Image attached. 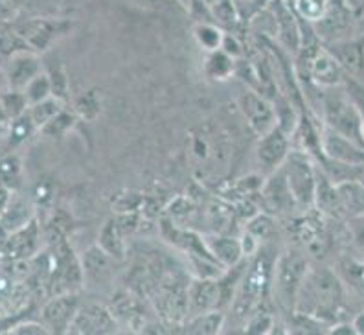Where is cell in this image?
<instances>
[{"instance_id":"obj_13","label":"cell","mask_w":364,"mask_h":335,"mask_svg":"<svg viewBox=\"0 0 364 335\" xmlns=\"http://www.w3.org/2000/svg\"><path fill=\"white\" fill-rule=\"evenodd\" d=\"M4 70L8 89L24 90V87L43 72V63H41L39 55L36 54V50H23V52L9 55L8 63L4 65Z\"/></svg>"},{"instance_id":"obj_46","label":"cell","mask_w":364,"mask_h":335,"mask_svg":"<svg viewBox=\"0 0 364 335\" xmlns=\"http://www.w3.org/2000/svg\"><path fill=\"white\" fill-rule=\"evenodd\" d=\"M363 181H364V175H363Z\"/></svg>"},{"instance_id":"obj_21","label":"cell","mask_w":364,"mask_h":335,"mask_svg":"<svg viewBox=\"0 0 364 335\" xmlns=\"http://www.w3.org/2000/svg\"><path fill=\"white\" fill-rule=\"evenodd\" d=\"M37 240H39V228H37L36 221L31 219L26 227L9 234L8 242H6V255L9 258H26L36 250Z\"/></svg>"},{"instance_id":"obj_19","label":"cell","mask_w":364,"mask_h":335,"mask_svg":"<svg viewBox=\"0 0 364 335\" xmlns=\"http://www.w3.org/2000/svg\"><path fill=\"white\" fill-rule=\"evenodd\" d=\"M235 67H237V59L223 48L206 52L205 59H203V72L213 83H223V81L234 78Z\"/></svg>"},{"instance_id":"obj_11","label":"cell","mask_w":364,"mask_h":335,"mask_svg":"<svg viewBox=\"0 0 364 335\" xmlns=\"http://www.w3.org/2000/svg\"><path fill=\"white\" fill-rule=\"evenodd\" d=\"M291 149H293L291 148V137L282 127L274 125L269 133L258 137L256 159H258L259 166L269 175L284 164V161L287 159Z\"/></svg>"},{"instance_id":"obj_39","label":"cell","mask_w":364,"mask_h":335,"mask_svg":"<svg viewBox=\"0 0 364 335\" xmlns=\"http://www.w3.org/2000/svg\"><path fill=\"white\" fill-rule=\"evenodd\" d=\"M271 0H234L235 8H237V14H240L241 21L247 26L250 18L256 14H259L263 8H267Z\"/></svg>"},{"instance_id":"obj_22","label":"cell","mask_w":364,"mask_h":335,"mask_svg":"<svg viewBox=\"0 0 364 335\" xmlns=\"http://www.w3.org/2000/svg\"><path fill=\"white\" fill-rule=\"evenodd\" d=\"M114 262L116 260L112 258L107 250H103L98 243L90 247V249L85 250L80 258L83 275L85 277H92V278H103V275L111 273L112 264H114Z\"/></svg>"},{"instance_id":"obj_15","label":"cell","mask_w":364,"mask_h":335,"mask_svg":"<svg viewBox=\"0 0 364 335\" xmlns=\"http://www.w3.org/2000/svg\"><path fill=\"white\" fill-rule=\"evenodd\" d=\"M221 300V287L218 278H191L188 287V302H190V315L219 309ZM188 315V317H190Z\"/></svg>"},{"instance_id":"obj_12","label":"cell","mask_w":364,"mask_h":335,"mask_svg":"<svg viewBox=\"0 0 364 335\" xmlns=\"http://www.w3.org/2000/svg\"><path fill=\"white\" fill-rule=\"evenodd\" d=\"M322 149H324V159L338 162V164L363 168L364 170V146L355 142V140L342 137V134L324 127V133H322Z\"/></svg>"},{"instance_id":"obj_36","label":"cell","mask_w":364,"mask_h":335,"mask_svg":"<svg viewBox=\"0 0 364 335\" xmlns=\"http://www.w3.org/2000/svg\"><path fill=\"white\" fill-rule=\"evenodd\" d=\"M21 161L18 156H4L0 161V184L8 186L9 190H15V188L21 184Z\"/></svg>"},{"instance_id":"obj_14","label":"cell","mask_w":364,"mask_h":335,"mask_svg":"<svg viewBox=\"0 0 364 335\" xmlns=\"http://www.w3.org/2000/svg\"><path fill=\"white\" fill-rule=\"evenodd\" d=\"M72 23L68 21H50V18H36L24 24L18 33L28 43L31 50H45L52 45L55 37L70 31Z\"/></svg>"},{"instance_id":"obj_20","label":"cell","mask_w":364,"mask_h":335,"mask_svg":"<svg viewBox=\"0 0 364 335\" xmlns=\"http://www.w3.org/2000/svg\"><path fill=\"white\" fill-rule=\"evenodd\" d=\"M200 2L208 9L212 23L219 24L225 31L240 33L241 28L245 26L240 14H237L234 0H200Z\"/></svg>"},{"instance_id":"obj_7","label":"cell","mask_w":364,"mask_h":335,"mask_svg":"<svg viewBox=\"0 0 364 335\" xmlns=\"http://www.w3.org/2000/svg\"><path fill=\"white\" fill-rule=\"evenodd\" d=\"M237 107L256 137L269 133L276 124L274 103L256 89H245L237 98Z\"/></svg>"},{"instance_id":"obj_23","label":"cell","mask_w":364,"mask_h":335,"mask_svg":"<svg viewBox=\"0 0 364 335\" xmlns=\"http://www.w3.org/2000/svg\"><path fill=\"white\" fill-rule=\"evenodd\" d=\"M223 326H225V312H221V309H212V312L190 315L184 321L182 331L199 335H215L223 330Z\"/></svg>"},{"instance_id":"obj_26","label":"cell","mask_w":364,"mask_h":335,"mask_svg":"<svg viewBox=\"0 0 364 335\" xmlns=\"http://www.w3.org/2000/svg\"><path fill=\"white\" fill-rule=\"evenodd\" d=\"M124 238L125 234L122 233L120 227L116 225L114 219H111L109 223L103 225L102 233H100V238H98V245L102 247L103 250H107V252H109L116 262H118V260L124 258L125 255Z\"/></svg>"},{"instance_id":"obj_44","label":"cell","mask_w":364,"mask_h":335,"mask_svg":"<svg viewBox=\"0 0 364 335\" xmlns=\"http://www.w3.org/2000/svg\"><path fill=\"white\" fill-rule=\"evenodd\" d=\"M8 127H9V118L6 117L4 111L0 109V137H6V134H8Z\"/></svg>"},{"instance_id":"obj_28","label":"cell","mask_w":364,"mask_h":335,"mask_svg":"<svg viewBox=\"0 0 364 335\" xmlns=\"http://www.w3.org/2000/svg\"><path fill=\"white\" fill-rule=\"evenodd\" d=\"M296 15L306 23L316 24L326 17L331 0H289Z\"/></svg>"},{"instance_id":"obj_35","label":"cell","mask_w":364,"mask_h":335,"mask_svg":"<svg viewBox=\"0 0 364 335\" xmlns=\"http://www.w3.org/2000/svg\"><path fill=\"white\" fill-rule=\"evenodd\" d=\"M77 122V115L76 112H70V111H65V109H61V111L55 115V117L52 118V120L48 122V124L41 129V133L43 134H48V137H63L65 133H68V131L76 125Z\"/></svg>"},{"instance_id":"obj_37","label":"cell","mask_w":364,"mask_h":335,"mask_svg":"<svg viewBox=\"0 0 364 335\" xmlns=\"http://www.w3.org/2000/svg\"><path fill=\"white\" fill-rule=\"evenodd\" d=\"M243 331H247V334H271V331H274V319L269 312L256 309L245 321Z\"/></svg>"},{"instance_id":"obj_4","label":"cell","mask_w":364,"mask_h":335,"mask_svg":"<svg viewBox=\"0 0 364 335\" xmlns=\"http://www.w3.org/2000/svg\"><path fill=\"white\" fill-rule=\"evenodd\" d=\"M309 262L302 250L287 249L276 258L274 275H272V293L278 299V304L284 312L294 313L298 289L309 271Z\"/></svg>"},{"instance_id":"obj_41","label":"cell","mask_w":364,"mask_h":335,"mask_svg":"<svg viewBox=\"0 0 364 335\" xmlns=\"http://www.w3.org/2000/svg\"><path fill=\"white\" fill-rule=\"evenodd\" d=\"M129 4L136 6V8L142 9H151V11H160V9H166L169 6L177 4L175 0H125Z\"/></svg>"},{"instance_id":"obj_6","label":"cell","mask_w":364,"mask_h":335,"mask_svg":"<svg viewBox=\"0 0 364 335\" xmlns=\"http://www.w3.org/2000/svg\"><path fill=\"white\" fill-rule=\"evenodd\" d=\"M267 8L271 9L276 23L278 46L289 55H298L302 45V21L296 15L289 0H271Z\"/></svg>"},{"instance_id":"obj_30","label":"cell","mask_w":364,"mask_h":335,"mask_svg":"<svg viewBox=\"0 0 364 335\" xmlns=\"http://www.w3.org/2000/svg\"><path fill=\"white\" fill-rule=\"evenodd\" d=\"M341 278L344 286L355 291L357 295L364 297V260H344L341 267Z\"/></svg>"},{"instance_id":"obj_43","label":"cell","mask_w":364,"mask_h":335,"mask_svg":"<svg viewBox=\"0 0 364 335\" xmlns=\"http://www.w3.org/2000/svg\"><path fill=\"white\" fill-rule=\"evenodd\" d=\"M353 328H355V334H364V312L357 313L353 317Z\"/></svg>"},{"instance_id":"obj_18","label":"cell","mask_w":364,"mask_h":335,"mask_svg":"<svg viewBox=\"0 0 364 335\" xmlns=\"http://www.w3.org/2000/svg\"><path fill=\"white\" fill-rule=\"evenodd\" d=\"M342 219L364 218V181L350 179L335 184Z\"/></svg>"},{"instance_id":"obj_38","label":"cell","mask_w":364,"mask_h":335,"mask_svg":"<svg viewBox=\"0 0 364 335\" xmlns=\"http://www.w3.org/2000/svg\"><path fill=\"white\" fill-rule=\"evenodd\" d=\"M48 74L50 81H52V90H53V96L59 100H67L68 96V80H67V74L63 70L61 63H50L48 65Z\"/></svg>"},{"instance_id":"obj_9","label":"cell","mask_w":364,"mask_h":335,"mask_svg":"<svg viewBox=\"0 0 364 335\" xmlns=\"http://www.w3.org/2000/svg\"><path fill=\"white\" fill-rule=\"evenodd\" d=\"M118 328H120L118 326V319L114 317L111 308H107L100 302H87V304L81 302L68 334H112V331H118Z\"/></svg>"},{"instance_id":"obj_27","label":"cell","mask_w":364,"mask_h":335,"mask_svg":"<svg viewBox=\"0 0 364 335\" xmlns=\"http://www.w3.org/2000/svg\"><path fill=\"white\" fill-rule=\"evenodd\" d=\"M61 109L63 100L55 98V96H50V98L43 100V102L31 103L30 107H28V115H30L33 124H36L37 131H41Z\"/></svg>"},{"instance_id":"obj_24","label":"cell","mask_w":364,"mask_h":335,"mask_svg":"<svg viewBox=\"0 0 364 335\" xmlns=\"http://www.w3.org/2000/svg\"><path fill=\"white\" fill-rule=\"evenodd\" d=\"M31 221V211L24 201H15L11 199L9 205L2 211V218H0V230H4L6 234H11L18 228L26 227Z\"/></svg>"},{"instance_id":"obj_17","label":"cell","mask_w":364,"mask_h":335,"mask_svg":"<svg viewBox=\"0 0 364 335\" xmlns=\"http://www.w3.org/2000/svg\"><path fill=\"white\" fill-rule=\"evenodd\" d=\"M326 48L337 58L348 76L355 78L364 70V39H341L328 43Z\"/></svg>"},{"instance_id":"obj_29","label":"cell","mask_w":364,"mask_h":335,"mask_svg":"<svg viewBox=\"0 0 364 335\" xmlns=\"http://www.w3.org/2000/svg\"><path fill=\"white\" fill-rule=\"evenodd\" d=\"M30 107V102L24 96L23 90L17 89H4L0 90V109L4 111L6 117L9 118V122L15 120L17 117L24 115Z\"/></svg>"},{"instance_id":"obj_45","label":"cell","mask_w":364,"mask_h":335,"mask_svg":"<svg viewBox=\"0 0 364 335\" xmlns=\"http://www.w3.org/2000/svg\"><path fill=\"white\" fill-rule=\"evenodd\" d=\"M175 2H177V4H181L182 8H190V0H175Z\"/></svg>"},{"instance_id":"obj_42","label":"cell","mask_w":364,"mask_h":335,"mask_svg":"<svg viewBox=\"0 0 364 335\" xmlns=\"http://www.w3.org/2000/svg\"><path fill=\"white\" fill-rule=\"evenodd\" d=\"M240 240H241V249H243L245 258H252V256L259 250V243L262 242H259L256 236H252L250 233H247V230H245V234H241Z\"/></svg>"},{"instance_id":"obj_8","label":"cell","mask_w":364,"mask_h":335,"mask_svg":"<svg viewBox=\"0 0 364 335\" xmlns=\"http://www.w3.org/2000/svg\"><path fill=\"white\" fill-rule=\"evenodd\" d=\"M258 193L263 212H269L272 216H293L300 212L296 199H294L287 179H285L284 171L280 168L267 175Z\"/></svg>"},{"instance_id":"obj_33","label":"cell","mask_w":364,"mask_h":335,"mask_svg":"<svg viewBox=\"0 0 364 335\" xmlns=\"http://www.w3.org/2000/svg\"><path fill=\"white\" fill-rule=\"evenodd\" d=\"M247 233H250L252 236L258 238L259 242L271 240L276 233L274 216L262 211L259 214H256L254 218L249 219V223H247Z\"/></svg>"},{"instance_id":"obj_25","label":"cell","mask_w":364,"mask_h":335,"mask_svg":"<svg viewBox=\"0 0 364 335\" xmlns=\"http://www.w3.org/2000/svg\"><path fill=\"white\" fill-rule=\"evenodd\" d=\"M193 39L205 52H212L223 46L225 30L212 21H199L193 26Z\"/></svg>"},{"instance_id":"obj_16","label":"cell","mask_w":364,"mask_h":335,"mask_svg":"<svg viewBox=\"0 0 364 335\" xmlns=\"http://www.w3.org/2000/svg\"><path fill=\"white\" fill-rule=\"evenodd\" d=\"M205 242L210 255L225 269L234 267L245 260L240 236H232L228 233H208L205 234Z\"/></svg>"},{"instance_id":"obj_3","label":"cell","mask_w":364,"mask_h":335,"mask_svg":"<svg viewBox=\"0 0 364 335\" xmlns=\"http://www.w3.org/2000/svg\"><path fill=\"white\" fill-rule=\"evenodd\" d=\"M320 102L326 129L335 131L364 146V115L344 85L320 90Z\"/></svg>"},{"instance_id":"obj_40","label":"cell","mask_w":364,"mask_h":335,"mask_svg":"<svg viewBox=\"0 0 364 335\" xmlns=\"http://www.w3.org/2000/svg\"><path fill=\"white\" fill-rule=\"evenodd\" d=\"M11 334H21V335H41V334H50L48 328L43 324V321H21L15 324L14 328H9Z\"/></svg>"},{"instance_id":"obj_2","label":"cell","mask_w":364,"mask_h":335,"mask_svg":"<svg viewBox=\"0 0 364 335\" xmlns=\"http://www.w3.org/2000/svg\"><path fill=\"white\" fill-rule=\"evenodd\" d=\"M346 286L341 275L329 267H309L298 289L294 312L306 313L320 322H335L344 306Z\"/></svg>"},{"instance_id":"obj_5","label":"cell","mask_w":364,"mask_h":335,"mask_svg":"<svg viewBox=\"0 0 364 335\" xmlns=\"http://www.w3.org/2000/svg\"><path fill=\"white\" fill-rule=\"evenodd\" d=\"M280 170L284 171L300 212L306 214L307 211H313L316 175H318V166H316L315 159L302 149H291L284 164L280 166Z\"/></svg>"},{"instance_id":"obj_10","label":"cell","mask_w":364,"mask_h":335,"mask_svg":"<svg viewBox=\"0 0 364 335\" xmlns=\"http://www.w3.org/2000/svg\"><path fill=\"white\" fill-rule=\"evenodd\" d=\"M80 306L81 299L77 293H55L43 306L41 321L48 328L50 334H68Z\"/></svg>"},{"instance_id":"obj_31","label":"cell","mask_w":364,"mask_h":335,"mask_svg":"<svg viewBox=\"0 0 364 335\" xmlns=\"http://www.w3.org/2000/svg\"><path fill=\"white\" fill-rule=\"evenodd\" d=\"M36 131H37L36 124H33V120H31V117L28 115V111H26L24 115H21V117H17L15 120L9 122L6 139H8L9 146H11V148H15V146H21L24 140L30 139L31 134L36 133Z\"/></svg>"},{"instance_id":"obj_32","label":"cell","mask_w":364,"mask_h":335,"mask_svg":"<svg viewBox=\"0 0 364 335\" xmlns=\"http://www.w3.org/2000/svg\"><path fill=\"white\" fill-rule=\"evenodd\" d=\"M74 112L77 115V118H83L87 122L96 120L102 112V100L96 90H87V92L80 94L74 102Z\"/></svg>"},{"instance_id":"obj_1","label":"cell","mask_w":364,"mask_h":335,"mask_svg":"<svg viewBox=\"0 0 364 335\" xmlns=\"http://www.w3.org/2000/svg\"><path fill=\"white\" fill-rule=\"evenodd\" d=\"M232 149L234 144L219 124L205 122L196 127L188 142V161L196 179L206 186L221 183L232 168Z\"/></svg>"},{"instance_id":"obj_34","label":"cell","mask_w":364,"mask_h":335,"mask_svg":"<svg viewBox=\"0 0 364 335\" xmlns=\"http://www.w3.org/2000/svg\"><path fill=\"white\" fill-rule=\"evenodd\" d=\"M24 96L28 98V102L31 103H37V102H43V100L50 98L53 96V90H52V81H50L48 74L45 70L41 72L39 76H36L33 80L24 87Z\"/></svg>"}]
</instances>
